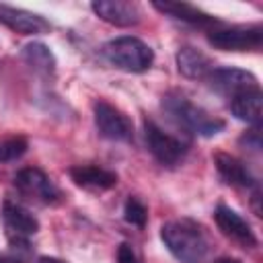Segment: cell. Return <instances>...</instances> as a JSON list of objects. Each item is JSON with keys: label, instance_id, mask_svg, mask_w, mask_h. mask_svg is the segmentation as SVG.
Here are the masks:
<instances>
[{"label": "cell", "instance_id": "obj_13", "mask_svg": "<svg viewBox=\"0 0 263 263\" xmlns=\"http://www.w3.org/2000/svg\"><path fill=\"white\" fill-rule=\"evenodd\" d=\"M2 218H4L8 234H12L16 240L33 236L39 230V220L27 208H23V205H18L14 201H4Z\"/></svg>", "mask_w": 263, "mask_h": 263}, {"label": "cell", "instance_id": "obj_5", "mask_svg": "<svg viewBox=\"0 0 263 263\" xmlns=\"http://www.w3.org/2000/svg\"><path fill=\"white\" fill-rule=\"evenodd\" d=\"M144 138H146V146H148L150 154L160 164L173 166V164L181 162L183 156L187 154V144L185 142H181L173 134L164 132L162 127H158L150 119L144 121Z\"/></svg>", "mask_w": 263, "mask_h": 263}, {"label": "cell", "instance_id": "obj_4", "mask_svg": "<svg viewBox=\"0 0 263 263\" xmlns=\"http://www.w3.org/2000/svg\"><path fill=\"white\" fill-rule=\"evenodd\" d=\"M208 41L222 51H259L263 45L261 25H234L226 29H214Z\"/></svg>", "mask_w": 263, "mask_h": 263}, {"label": "cell", "instance_id": "obj_14", "mask_svg": "<svg viewBox=\"0 0 263 263\" xmlns=\"http://www.w3.org/2000/svg\"><path fill=\"white\" fill-rule=\"evenodd\" d=\"M214 164H216L220 177H222L228 185H234V187H253V185H255L253 173H251L249 166H247L242 160H238L236 156L226 154V152H216V154H214Z\"/></svg>", "mask_w": 263, "mask_h": 263}, {"label": "cell", "instance_id": "obj_17", "mask_svg": "<svg viewBox=\"0 0 263 263\" xmlns=\"http://www.w3.org/2000/svg\"><path fill=\"white\" fill-rule=\"evenodd\" d=\"M152 6L162 12V14H168L177 21H183V23H189V25H197V27H208V25H216V18L210 16L208 12L199 10L197 6L193 4H187V2H152Z\"/></svg>", "mask_w": 263, "mask_h": 263}, {"label": "cell", "instance_id": "obj_7", "mask_svg": "<svg viewBox=\"0 0 263 263\" xmlns=\"http://www.w3.org/2000/svg\"><path fill=\"white\" fill-rule=\"evenodd\" d=\"M16 189L27 195L29 199L41 201V203H55L60 197L58 187L51 183V179L41 168H23L14 177Z\"/></svg>", "mask_w": 263, "mask_h": 263}, {"label": "cell", "instance_id": "obj_15", "mask_svg": "<svg viewBox=\"0 0 263 263\" xmlns=\"http://www.w3.org/2000/svg\"><path fill=\"white\" fill-rule=\"evenodd\" d=\"M261 99H263L261 86L242 90L230 99V111L236 119L259 127V123H261Z\"/></svg>", "mask_w": 263, "mask_h": 263}, {"label": "cell", "instance_id": "obj_12", "mask_svg": "<svg viewBox=\"0 0 263 263\" xmlns=\"http://www.w3.org/2000/svg\"><path fill=\"white\" fill-rule=\"evenodd\" d=\"M70 177L72 181L82 187V189H90V191H107L111 187L117 185V175L109 168L103 166H92V164H76L70 166Z\"/></svg>", "mask_w": 263, "mask_h": 263}, {"label": "cell", "instance_id": "obj_22", "mask_svg": "<svg viewBox=\"0 0 263 263\" xmlns=\"http://www.w3.org/2000/svg\"><path fill=\"white\" fill-rule=\"evenodd\" d=\"M0 263H23V261L14 259V257H8V255H0Z\"/></svg>", "mask_w": 263, "mask_h": 263}, {"label": "cell", "instance_id": "obj_3", "mask_svg": "<svg viewBox=\"0 0 263 263\" xmlns=\"http://www.w3.org/2000/svg\"><path fill=\"white\" fill-rule=\"evenodd\" d=\"M103 55L109 64L125 72H144L154 62V51L138 37H115L103 45Z\"/></svg>", "mask_w": 263, "mask_h": 263}, {"label": "cell", "instance_id": "obj_16", "mask_svg": "<svg viewBox=\"0 0 263 263\" xmlns=\"http://www.w3.org/2000/svg\"><path fill=\"white\" fill-rule=\"evenodd\" d=\"M175 60H177V70H179L185 78H191V80L208 78V74L214 70L210 58H208L203 51H199V49H195V47H191V45L179 47Z\"/></svg>", "mask_w": 263, "mask_h": 263}, {"label": "cell", "instance_id": "obj_21", "mask_svg": "<svg viewBox=\"0 0 263 263\" xmlns=\"http://www.w3.org/2000/svg\"><path fill=\"white\" fill-rule=\"evenodd\" d=\"M117 263H142L129 242H121L117 249Z\"/></svg>", "mask_w": 263, "mask_h": 263}, {"label": "cell", "instance_id": "obj_9", "mask_svg": "<svg viewBox=\"0 0 263 263\" xmlns=\"http://www.w3.org/2000/svg\"><path fill=\"white\" fill-rule=\"evenodd\" d=\"M208 82L210 86L220 92V95H226V97H234L242 90H249V88H255L259 86L257 78L247 72V70H240V68H214L210 74H208Z\"/></svg>", "mask_w": 263, "mask_h": 263}, {"label": "cell", "instance_id": "obj_11", "mask_svg": "<svg viewBox=\"0 0 263 263\" xmlns=\"http://www.w3.org/2000/svg\"><path fill=\"white\" fill-rule=\"evenodd\" d=\"M0 23H4L8 29L21 35H41L49 31V23L35 12H29L25 8H14L8 4H0Z\"/></svg>", "mask_w": 263, "mask_h": 263}, {"label": "cell", "instance_id": "obj_6", "mask_svg": "<svg viewBox=\"0 0 263 263\" xmlns=\"http://www.w3.org/2000/svg\"><path fill=\"white\" fill-rule=\"evenodd\" d=\"M95 125L103 138L109 140H129L134 136V123L132 119L119 111L115 105L107 101H97L95 103Z\"/></svg>", "mask_w": 263, "mask_h": 263}, {"label": "cell", "instance_id": "obj_18", "mask_svg": "<svg viewBox=\"0 0 263 263\" xmlns=\"http://www.w3.org/2000/svg\"><path fill=\"white\" fill-rule=\"evenodd\" d=\"M21 55H23V60H25L33 70H37V72H41V74H51V72L55 70V58H53L51 49H49L45 43H41V41H31V43H27V45L23 47Z\"/></svg>", "mask_w": 263, "mask_h": 263}, {"label": "cell", "instance_id": "obj_24", "mask_svg": "<svg viewBox=\"0 0 263 263\" xmlns=\"http://www.w3.org/2000/svg\"><path fill=\"white\" fill-rule=\"evenodd\" d=\"M216 263H240V261H236V259H220Z\"/></svg>", "mask_w": 263, "mask_h": 263}, {"label": "cell", "instance_id": "obj_2", "mask_svg": "<svg viewBox=\"0 0 263 263\" xmlns=\"http://www.w3.org/2000/svg\"><path fill=\"white\" fill-rule=\"evenodd\" d=\"M162 109L181 127H185L187 132H193L197 136H203V138L216 136V134H220L226 127V121L224 119L208 113L203 107L191 103L181 92H168V95H164L162 97Z\"/></svg>", "mask_w": 263, "mask_h": 263}, {"label": "cell", "instance_id": "obj_19", "mask_svg": "<svg viewBox=\"0 0 263 263\" xmlns=\"http://www.w3.org/2000/svg\"><path fill=\"white\" fill-rule=\"evenodd\" d=\"M29 148L25 136H4L0 138V162H10L21 158Z\"/></svg>", "mask_w": 263, "mask_h": 263}, {"label": "cell", "instance_id": "obj_20", "mask_svg": "<svg viewBox=\"0 0 263 263\" xmlns=\"http://www.w3.org/2000/svg\"><path fill=\"white\" fill-rule=\"evenodd\" d=\"M123 218H125L129 224L142 228V226H146V222H148V208H146L138 197H129V199L125 201V208H123Z\"/></svg>", "mask_w": 263, "mask_h": 263}, {"label": "cell", "instance_id": "obj_23", "mask_svg": "<svg viewBox=\"0 0 263 263\" xmlns=\"http://www.w3.org/2000/svg\"><path fill=\"white\" fill-rule=\"evenodd\" d=\"M39 263H66V261L55 259V257H41V259H39Z\"/></svg>", "mask_w": 263, "mask_h": 263}, {"label": "cell", "instance_id": "obj_1", "mask_svg": "<svg viewBox=\"0 0 263 263\" xmlns=\"http://www.w3.org/2000/svg\"><path fill=\"white\" fill-rule=\"evenodd\" d=\"M160 238L171 255L181 263H199L210 249L203 226L189 218L164 222L160 228Z\"/></svg>", "mask_w": 263, "mask_h": 263}, {"label": "cell", "instance_id": "obj_10", "mask_svg": "<svg viewBox=\"0 0 263 263\" xmlns=\"http://www.w3.org/2000/svg\"><path fill=\"white\" fill-rule=\"evenodd\" d=\"M214 220H216L218 228H220L226 236L238 240V242L245 245V247H257V236H255L253 228H251L249 222H247L238 212H234L232 208L220 203V205L216 208V212H214Z\"/></svg>", "mask_w": 263, "mask_h": 263}, {"label": "cell", "instance_id": "obj_8", "mask_svg": "<svg viewBox=\"0 0 263 263\" xmlns=\"http://www.w3.org/2000/svg\"><path fill=\"white\" fill-rule=\"evenodd\" d=\"M90 8L101 21L115 27H134L142 18L140 6L129 0H97Z\"/></svg>", "mask_w": 263, "mask_h": 263}]
</instances>
